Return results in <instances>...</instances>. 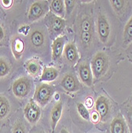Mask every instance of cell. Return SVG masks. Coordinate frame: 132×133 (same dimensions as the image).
I'll return each instance as SVG.
<instances>
[{
  "label": "cell",
  "mask_w": 132,
  "mask_h": 133,
  "mask_svg": "<svg viewBox=\"0 0 132 133\" xmlns=\"http://www.w3.org/2000/svg\"><path fill=\"white\" fill-rule=\"evenodd\" d=\"M80 39L84 48H89L93 41V33L90 32H80Z\"/></svg>",
  "instance_id": "cell-25"
},
{
  "label": "cell",
  "mask_w": 132,
  "mask_h": 133,
  "mask_svg": "<svg viewBox=\"0 0 132 133\" xmlns=\"http://www.w3.org/2000/svg\"><path fill=\"white\" fill-rule=\"evenodd\" d=\"M90 119H91V120L94 124L99 123V121H100V116H99V114L96 112V111H94V112H92V114L90 115Z\"/></svg>",
  "instance_id": "cell-30"
},
{
  "label": "cell",
  "mask_w": 132,
  "mask_h": 133,
  "mask_svg": "<svg viewBox=\"0 0 132 133\" xmlns=\"http://www.w3.org/2000/svg\"><path fill=\"white\" fill-rule=\"evenodd\" d=\"M45 22L50 34L53 36H57V37H59L58 35L62 33L66 26V21L64 18L53 15L52 12L46 15Z\"/></svg>",
  "instance_id": "cell-5"
},
{
  "label": "cell",
  "mask_w": 132,
  "mask_h": 133,
  "mask_svg": "<svg viewBox=\"0 0 132 133\" xmlns=\"http://www.w3.org/2000/svg\"><path fill=\"white\" fill-rule=\"evenodd\" d=\"M1 4L6 9H9L13 4V1L12 0H3V1H1Z\"/></svg>",
  "instance_id": "cell-31"
},
{
  "label": "cell",
  "mask_w": 132,
  "mask_h": 133,
  "mask_svg": "<svg viewBox=\"0 0 132 133\" xmlns=\"http://www.w3.org/2000/svg\"><path fill=\"white\" fill-rule=\"evenodd\" d=\"M65 36H59L53 40L52 44V58L53 61H57L61 57L65 48Z\"/></svg>",
  "instance_id": "cell-13"
},
{
  "label": "cell",
  "mask_w": 132,
  "mask_h": 133,
  "mask_svg": "<svg viewBox=\"0 0 132 133\" xmlns=\"http://www.w3.org/2000/svg\"><path fill=\"white\" fill-rule=\"evenodd\" d=\"M12 133H27L26 128L23 124L22 120L18 119L15 123L13 129H12Z\"/></svg>",
  "instance_id": "cell-28"
},
{
  "label": "cell",
  "mask_w": 132,
  "mask_h": 133,
  "mask_svg": "<svg viewBox=\"0 0 132 133\" xmlns=\"http://www.w3.org/2000/svg\"><path fill=\"white\" fill-rule=\"evenodd\" d=\"M77 110L80 114V116L85 120L90 119V113L88 110V108L85 107V105L82 103L77 104Z\"/></svg>",
  "instance_id": "cell-27"
},
{
  "label": "cell",
  "mask_w": 132,
  "mask_h": 133,
  "mask_svg": "<svg viewBox=\"0 0 132 133\" xmlns=\"http://www.w3.org/2000/svg\"><path fill=\"white\" fill-rule=\"evenodd\" d=\"M90 65L93 77L96 79L101 78L108 69V57L104 52H97L93 56Z\"/></svg>",
  "instance_id": "cell-1"
},
{
  "label": "cell",
  "mask_w": 132,
  "mask_h": 133,
  "mask_svg": "<svg viewBox=\"0 0 132 133\" xmlns=\"http://www.w3.org/2000/svg\"><path fill=\"white\" fill-rule=\"evenodd\" d=\"M61 85L65 90L69 92H76L80 89L78 79L73 74H65L61 81Z\"/></svg>",
  "instance_id": "cell-11"
},
{
  "label": "cell",
  "mask_w": 132,
  "mask_h": 133,
  "mask_svg": "<svg viewBox=\"0 0 132 133\" xmlns=\"http://www.w3.org/2000/svg\"><path fill=\"white\" fill-rule=\"evenodd\" d=\"M123 118L127 124L128 129L132 133V102L123 107Z\"/></svg>",
  "instance_id": "cell-23"
},
{
  "label": "cell",
  "mask_w": 132,
  "mask_h": 133,
  "mask_svg": "<svg viewBox=\"0 0 132 133\" xmlns=\"http://www.w3.org/2000/svg\"><path fill=\"white\" fill-rule=\"evenodd\" d=\"M10 112V104L3 96H0V120L8 116Z\"/></svg>",
  "instance_id": "cell-21"
},
{
  "label": "cell",
  "mask_w": 132,
  "mask_h": 133,
  "mask_svg": "<svg viewBox=\"0 0 132 133\" xmlns=\"http://www.w3.org/2000/svg\"><path fill=\"white\" fill-rule=\"evenodd\" d=\"M50 10L51 12L60 17L61 18H64L65 16V1L62 0H53L50 3Z\"/></svg>",
  "instance_id": "cell-16"
},
{
  "label": "cell",
  "mask_w": 132,
  "mask_h": 133,
  "mask_svg": "<svg viewBox=\"0 0 132 133\" xmlns=\"http://www.w3.org/2000/svg\"><path fill=\"white\" fill-rule=\"evenodd\" d=\"M4 37H5V34H4L3 28L2 27L1 25H0V42L4 39Z\"/></svg>",
  "instance_id": "cell-33"
},
{
  "label": "cell",
  "mask_w": 132,
  "mask_h": 133,
  "mask_svg": "<svg viewBox=\"0 0 132 133\" xmlns=\"http://www.w3.org/2000/svg\"><path fill=\"white\" fill-rule=\"evenodd\" d=\"M112 33L111 24L107 15L100 12L97 17V34L99 39L103 44H107L110 39Z\"/></svg>",
  "instance_id": "cell-4"
},
{
  "label": "cell",
  "mask_w": 132,
  "mask_h": 133,
  "mask_svg": "<svg viewBox=\"0 0 132 133\" xmlns=\"http://www.w3.org/2000/svg\"><path fill=\"white\" fill-rule=\"evenodd\" d=\"M123 45H128L130 42H132V15L127 22L124 30H123Z\"/></svg>",
  "instance_id": "cell-22"
},
{
  "label": "cell",
  "mask_w": 132,
  "mask_h": 133,
  "mask_svg": "<svg viewBox=\"0 0 132 133\" xmlns=\"http://www.w3.org/2000/svg\"><path fill=\"white\" fill-rule=\"evenodd\" d=\"M12 48V52L14 54V56L19 59L24 51V42L22 40H21L19 38H15L13 41H12L11 44Z\"/></svg>",
  "instance_id": "cell-20"
},
{
  "label": "cell",
  "mask_w": 132,
  "mask_h": 133,
  "mask_svg": "<svg viewBox=\"0 0 132 133\" xmlns=\"http://www.w3.org/2000/svg\"><path fill=\"white\" fill-rule=\"evenodd\" d=\"M25 67L28 74L33 77H38L41 70V64L38 62V60L36 58H32L27 61L25 64Z\"/></svg>",
  "instance_id": "cell-14"
},
{
  "label": "cell",
  "mask_w": 132,
  "mask_h": 133,
  "mask_svg": "<svg viewBox=\"0 0 132 133\" xmlns=\"http://www.w3.org/2000/svg\"><path fill=\"white\" fill-rule=\"evenodd\" d=\"M62 108H63V105H62L61 101L57 102L52 108V111L50 113V119H51V127L53 131H54L58 121L61 117Z\"/></svg>",
  "instance_id": "cell-15"
},
{
  "label": "cell",
  "mask_w": 132,
  "mask_h": 133,
  "mask_svg": "<svg viewBox=\"0 0 132 133\" xmlns=\"http://www.w3.org/2000/svg\"><path fill=\"white\" fill-rule=\"evenodd\" d=\"M110 4L117 15H123L128 3L127 1H123V0H112L110 1Z\"/></svg>",
  "instance_id": "cell-24"
},
{
  "label": "cell",
  "mask_w": 132,
  "mask_h": 133,
  "mask_svg": "<svg viewBox=\"0 0 132 133\" xmlns=\"http://www.w3.org/2000/svg\"><path fill=\"white\" fill-rule=\"evenodd\" d=\"M32 89V81L27 77H22L15 81L12 85V91L17 98H25Z\"/></svg>",
  "instance_id": "cell-6"
},
{
  "label": "cell",
  "mask_w": 132,
  "mask_h": 133,
  "mask_svg": "<svg viewBox=\"0 0 132 133\" xmlns=\"http://www.w3.org/2000/svg\"><path fill=\"white\" fill-rule=\"evenodd\" d=\"M30 133H45L44 132V131L41 128H38V129H34V128H33L31 131H30Z\"/></svg>",
  "instance_id": "cell-34"
},
{
  "label": "cell",
  "mask_w": 132,
  "mask_h": 133,
  "mask_svg": "<svg viewBox=\"0 0 132 133\" xmlns=\"http://www.w3.org/2000/svg\"><path fill=\"white\" fill-rule=\"evenodd\" d=\"M10 65L3 57H0V78L5 77L10 74Z\"/></svg>",
  "instance_id": "cell-26"
},
{
  "label": "cell",
  "mask_w": 132,
  "mask_h": 133,
  "mask_svg": "<svg viewBox=\"0 0 132 133\" xmlns=\"http://www.w3.org/2000/svg\"><path fill=\"white\" fill-rule=\"evenodd\" d=\"M78 74L80 80L85 85L91 87L93 83V74L91 65L88 62H83L78 66Z\"/></svg>",
  "instance_id": "cell-9"
},
{
  "label": "cell",
  "mask_w": 132,
  "mask_h": 133,
  "mask_svg": "<svg viewBox=\"0 0 132 133\" xmlns=\"http://www.w3.org/2000/svg\"><path fill=\"white\" fill-rule=\"evenodd\" d=\"M130 53H131V54H132V47H131V49H130Z\"/></svg>",
  "instance_id": "cell-36"
},
{
  "label": "cell",
  "mask_w": 132,
  "mask_h": 133,
  "mask_svg": "<svg viewBox=\"0 0 132 133\" xmlns=\"http://www.w3.org/2000/svg\"><path fill=\"white\" fill-rule=\"evenodd\" d=\"M54 92V87L51 84L48 83H41L36 87L33 100L40 107H45L52 99Z\"/></svg>",
  "instance_id": "cell-2"
},
{
  "label": "cell",
  "mask_w": 132,
  "mask_h": 133,
  "mask_svg": "<svg viewBox=\"0 0 132 133\" xmlns=\"http://www.w3.org/2000/svg\"><path fill=\"white\" fill-rule=\"evenodd\" d=\"M41 115V107L33 100H30L24 108V116L31 124H37Z\"/></svg>",
  "instance_id": "cell-7"
},
{
  "label": "cell",
  "mask_w": 132,
  "mask_h": 133,
  "mask_svg": "<svg viewBox=\"0 0 132 133\" xmlns=\"http://www.w3.org/2000/svg\"><path fill=\"white\" fill-rule=\"evenodd\" d=\"M63 54L68 64L73 65L77 62L79 59V54L73 42H68L66 45H65Z\"/></svg>",
  "instance_id": "cell-12"
},
{
  "label": "cell",
  "mask_w": 132,
  "mask_h": 133,
  "mask_svg": "<svg viewBox=\"0 0 132 133\" xmlns=\"http://www.w3.org/2000/svg\"><path fill=\"white\" fill-rule=\"evenodd\" d=\"M60 133H69L68 132V131L66 129V128H61V131H60Z\"/></svg>",
  "instance_id": "cell-35"
},
{
  "label": "cell",
  "mask_w": 132,
  "mask_h": 133,
  "mask_svg": "<svg viewBox=\"0 0 132 133\" xmlns=\"http://www.w3.org/2000/svg\"><path fill=\"white\" fill-rule=\"evenodd\" d=\"M48 11V3L45 1L34 2L30 7L28 11V18L33 22L40 19Z\"/></svg>",
  "instance_id": "cell-8"
},
{
  "label": "cell",
  "mask_w": 132,
  "mask_h": 133,
  "mask_svg": "<svg viewBox=\"0 0 132 133\" xmlns=\"http://www.w3.org/2000/svg\"><path fill=\"white\" fill-rule=\"evenodd\" d=\"M30 41L31 45L35 48H41L45 43V34L40 30H34L30 36Z\"/></svg>",
  "instance_id": "cell-17"
},
{
  "label": "cell",
  "mask_w": 132,
  "mask_h": 133,
  "mask_svg": "<svg viewBox=\"0 0 132 133\" xmlns=\"http://www.w3.org/2000/svg\"><path fill=\"white\" fill-rule=\"evenodd\" d=\"M92 105H93V100H92V98L88 97L86 99V101H85V107L87 108H90L92 107Z\"/></svg>",
  "instance_id": "cell-32"
},
{
  "label": "cell",
  "mask_w": 132,
  "mask_h": 133,
  "mask_svg": "<svg viewBox=\"0 0 132 133\" xmlns=\"http://www.w3.org/2000/svg\"><path fill=\"white\" fill-rule=\"evenodd\" d=\"M128 127L123 115L119 113L111 121L108 133H128Z\"/></svg>",
  "instance_id": "cell-10"
},
{
  "label": "cell",
  "mask_w": 132,
  "mask_h": 133,
  "mask_svg": "<svg viewBox=\"0 0 132 133\" xmlns=\"http://www.w3.org/2000/svg\"><path fill=\"white\" fill-rule=\"evenodd\" d=\"M75 1H70V0H66L65 1V15H70L73 12V10L75 6Z\"/></svg>",
  "instance_id": "cell-29"
},
{
  "label": "cell",
  "mask_w": 132,
  "mask_h": 133,
  "mask_svg": "<svg viewBox=\"0 0 132 133\" xmlns=\"http://www.w3.org/2000/svg\"><path fill=\"white\" fill-rule=\"evenodd\" d=\"M95 108L101 123L107 124L110 121L112 116V106L108 98L104 96H100L95 102Z\"/></svg>",
  "instance_id": "cell-3"
},
{
  "label": "cell",
  "mask_w": 132,
  "mask_h": 133,
  "mask_svg": "<svg viewBox=\"0 0 132 133\" xmlns=\"http://www.w3.org/2000/svg\"><path fill=\"white\" fill-rule=\"evenodd\" d=\"M80 32H90L93 33L94 25H93V19L90 15H85L80 19Z\"/></svg>",
  "instance_id": "cell-19"
},
{
  "label": "cell",
  "mask_w": 132,
  "mask_h": 133,
  "mask_svg": "<svg viewBox=\"0 0 132 133\" xmlns=\"http://www.w3.org/2000/svg\"><path fill=\"white\" fill-rule=\"evenodd\" d=\"M58 70L54 67H45L42 70L40 81L50 82L56 80L58 77Z\"/></svg>",
  "instance_id": "cell-18"
}]
</instances>
